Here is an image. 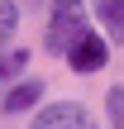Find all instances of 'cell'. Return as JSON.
I'll list each match as a JSON object with an SVG mask.
<instances>
[{
    "instance_id": "obj_1",
    "label": "cell",
    "mask_w": 124,
    "mask_h": 129,
    "mask_svg": "<svg viewBox=\"0 0 124 129\" xmlns=\"http://www.w3.org/2000/svg\"><path fill=\"white\" fill-rule=\"evenodd\" d=\"M91 34V19H86V0H57L53 5V19H48V53H67L76 38Z\"/></svg>"
},
{
    "instance_id": "obj_2",
    "label": "cell",
    "mask_w": 124,
    "mask_h": 129,
    "mask_svg": "<svg viewBox=\"0 0 124 129\" xmlns=\"http://www.w3.org/2000/svg\"><path fill=\"white\" fill-rule=\"evenodd\" d=\"M29 129H96V120L86 115V105H76V101H62V105H48V110H38Z\"/></svg>"
},
{
    "instance_id": "obj_3",
    "label": "cell",
    "mask_w": 124,
    "mask_h": 129,
    "mask_svg": "<svg viewBox=\"0 0 124 129\" xmlns=\"http://www.w3.org/2000/svg\"><path fill=\"white\" fill-rule=\"evenodd\" d=\"M105 57H110V43H105L96 29L67 48V62H72V72H81V77H86V72H100V67H105Z\"/></svg>"
},
{
    "instance_id": "obj_4",
    "label": "cell",
    "mask_w": 124,
    "mask_h": 129,
    "mask_svg": "<svg viewBox=\"0 0 124 129\" xmlns=\"http://www.w3.org/2000/svg\"><path fill=\"white\" fill-rule=\"evenodd\" d=\"M38 101H43V86H38V81H24V86H14V91L5 96V110H10V115H24V110H33Z\"/></svg>"
},
{
    "instance_id": "obj_5",
    "label": "cell",
    "mask_w": 124,
    "mask_h": 129,
    "mask_svg": "<svg viewBox=\"0 0 124 129\" xmlns=\"http://www.w3.org/2000/svg\"><path fill=\"white\" fill-rule=\"evenodd\" d=\"M105 34H115V43H124V0H96Z\"/></svg>"
},
{
    "instance_id": "obj_6",
    "label": "cell",
    "mask_w": 124,
    "mask_h": 129,
    "mask_svg": "<svg viewBox=\"0 0 124 129\" xmlns=\"http://www.w3.org/2000/svg\"><path fill=\"white\" fill-rule=\"evenodd\" d=\"M24 67H29V53H24V48H10V53H0V81L19 77Z\"/></svg>"
},
{
    "instance_id": "obj_7",
    "label": "cell",
    "mask_w": 124,
    "mask_h": 129,
    "mask_svg": "<svg viewBox=\"0 0 124 129\" xmlns=\"http://www.w3.org/2000/svg\"><path fill=\"white\" fill-rule=\"evenodd\" d=\"M14 24H19V5H14V0H0V48L10 43Z\"/></svg>"
},
{
    "instance_id": "obj_8",
    "label": "cell",
    "mask_w": 124,
    "mask_h": 129,
    "mask_svg": "<svg viewBox=\"0 0 124 129\" xmlns=\"http://www.w3.org/2000/svg\"><path fill=\"white\" fill-rule=\"evenodd\" d=\"M105 115H110L115 129H124V86H115V91L105 96Z\"/></svg>"
},
{
    "instance_id": "obj_9",
    "label": "cell",
    "mask_w": 124,
    "mask_h": 129,
    "mask_svg": "<svg viewBox=\"0 0 124 129\" xmlns=\"http://www.w3.org/2000/svg\"><path fill=\"white\" fill-rule=\"evenodd\" d=\"M29 5H38V0H29Z\"/></svg>"
}]
</instances>
